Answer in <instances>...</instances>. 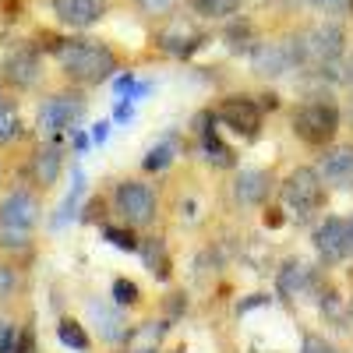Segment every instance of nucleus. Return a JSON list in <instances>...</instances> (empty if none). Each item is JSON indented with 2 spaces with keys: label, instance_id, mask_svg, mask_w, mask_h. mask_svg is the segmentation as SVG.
Here are the masks:
<instances>
[{
  "label": "nucleus",
  "instance_id": "1",
  "mask_svg": "<svg viewBox=\"0 0 353 353\" xmlns=\"http://www.w3.org/2000/svg\"><path fill=\"white\" fill-rule=\"evenodd\" d=\"M53 53H57V64L64 68V74L71 81H81V85L106 81L117 71V64H121L117 53L96 39H61L53 46Z\"/></svg>",
  "mask_w": 353,
  "mask_h": 353
},
{
  "label": "nucleus",
  "instance_id": "2",
  "mask_svg": "<svg viewBox=\"0 0 353 353\" xmlns=\"http://www.w3.org/2000/svg\"><path fill=\"white\" fill-rule=\"evenodd\" d=\"M39 223V201L32 191H11L0 201V248L21 251L32 241V230Z\"/></svg>",
  "mask_w": 353,
  "mask_h": 353
},
{
  "label": "nucleus",
  "instance_id": "3",
  "mask_svg": "<svg viewBox=\"0 0 353 353\" xmlns=\"http://www.w3.org/2000/svg\"><path fill=\"white\" fill-rule=\"evenodd\" d=\"M339 121H343V113L332 99H307L293 110V134L314 145V149H321V145H329L336 138Z\"/></svg>",
  "mask_w": 353,
  "mask_h": 353
},
{
  "label": "nucleus",
  "instance_id": "4",
  "mask_svg": "<svg viewBox=\"0 0 353 353\" xmlns=\"http://www.w3.org/2000/svg\"><path fill=\"white\" fill-rule=\"evenodd\" d=\"M283 198H286V205L293 212L311 216V212H318L321 205H325V181H321L318 170L301 166V170H293L283 181Z\"/></svg>",
  "mask_w": 353,
  "mask_h": 353
},
{
  "label": "nucleus",
  "instance_id": "5",
  "mask_svg": "<svg viewBox=\"0 0 353 353\" xmlns=\"http://www.w3.org/2000/svg\"><path fill=\"white\" fill-rule=\"evenodd\" d=\"M251 61H254V71H258V74L279 78V74H286L290 68L301 64L297 39H269V43H258V46L251 50Z\"/></svg>",
  "mask_w": 353,
  "mask_h": 353
},
{
  "label": "nucleus",
  "instance_id": "6",
  "mask_svg": "<svg viewBox=\"0 0 353 353\" xmlns=\"http://www.w3.org/2000/svg\"><path fill=\"white\" fill-rule=\"evenodd\" d=\"M117 212L131 226H149L156 219V194L141 181H124L117 188Z\"/></svg>",
  "mask_w": 353,
  "mask_h": 353
},
{
  "label": "nucleus",
  "instance_id": "7",
  "mask_svg": "<svg viewBox=\"0 0 353 353\" xmlns=\"http://www.w3.org/2000/svg\"><path fill=\"white\" fill-rule=\"evenodd\" d=\"M314 248L325 261H343L353 254V219L332 216L314 230Z\"/></svg>",
  "mask_w": 353,
  "mask_h": 353
},
{
  "label": "nucleus",
  "instance_id": "8",
  "mask_svg": "<svg viewBox=\"0 0 353 353\" xmlns=\"http://www.w3.org/2000/svg\"><path fill=\"white\" fill-rule=\"evenodd\" d=\"M205 39H209V36H205L194 21H188V18H170V21L159 28L156 46L166 50V53H173V57H191L194 50L205 46Z\"/></svg>",
  "mask_w": 353,
  "mask_h": 353
},
{
  "label": "nucleus",
  "instance_id": "9",
  "mask_svg": "<svg viewBox=\"0 0 353 353\" xmlns=\"http://www.w3.org/2000/svg\"><path fill=\"white\" fill-rule=\"evenodd\" d=\"M216 117H219L230 131H237L241 138H254L258 128H261V106H258L254 99H248V96H230V99H223L219 110H216Z\"/></svg>",
  "mask_w": 353,
  "mask_h": 353
},
{
  "label": "nucleus",
  "instance_id": "10",
  "mask_svg": "<svg viewBox=\"0 0 353 353\" xmlns=\"http://www.w3.org/2000/svg\"><path fill=\"white\" fill-rule=\"evenodd\" d=\"M81 113H85V103H81L78 96H53V99H46L43 110H39V131L53 138V134L74 128V124L81 121Z\"/></svg>",
  "mask_w": 353,
  "mask_h": 353
},
{
  "label": "nucleus",
  "instance_id": "11",
  "mask_svg": "<svg viewBox=\"0 0 353 353\" xmlns=\"http://www.w3.org/2000/svg\"><path fill=\"white\" fill-rule=\"evenodd\" d=\"M321 181L346 188V191L353 188V141L332 145V149L321 156Z\"/></svg>",
  "mask_w": 353,
  "mask_h": 353
},
{
  "label": "nucleus",
  "instance_id": "12",
  "mask_svg": "<svg viewBox=\"0 0 353 353\" xmlns=\"http://www.w3.org/2000/svg\"><path fill=\"white\" fill-rule=\"evenodd\" d=\"M53 11L71 28H88L103 18L106 0H53Z\"/></svg>",
  "mask_w": 353,
  "mask_h": 353
},
{
  "label": "nucleus",
  "instance_id": "13",
  "mask_svg": "<svg viewBox=\"0 0 353 353\" xmlns=\"http://www.w3.org/2000/svg\"><path fill=\"white\" fill-rule=\"evenodd\" d=\"M4 78L18 88H28L39 81V53L32 46H18L4 61Z\"/></svg>",
  "mask_w": 353,
  "mask_h": 353
},
{
  "label": "nucleus",
  "instance_id": "14",
  "mask_svg": "<svg viewBox=\"0 0 353 353\" xmlns=\"http://www.w3.org/2000/svg\"><path fill=\"white\" fill-rule=\"evenodd\" d=\"M233 191H237V201L244 205H261L272 191V176L265 170H244L237 176V184H233Z\"/></svg>",
  "mask_w": 353,
  "mask_h": 353
},
{
  "label": "nucleus",
  "instance_id": "15",
  "mask_svg": "<svg viewBox=\"0 0 353 353\" xmlns=\"http://www.w3.org/2000/svg\"><path fill=\"white\" fill-rule=\"evenodd\" d=\"M311 283H314V272L307 269L304 261H290L286 269L279 272V293H283V297H290V301L301 297L304 290H311Z\"/></svg>",
  "mask_w": 353,
  "mask_h": 353
},
{
  "label": "nucleus",
  "instance_id": "16",
  "mask_svg": "<svg viewBox=\"0 0 353 353\" xmlns=\"http://www.w3.org/2000/svg\"><path fill=\"white\" fill-rule=\"evenodd\" d=\"M198 131H201V149H205V156H209L212 166H219V170L237 166V156H233V149H230V145H226L212 128H198Z\"/></svg>",
  "mask_w": 353,
  "mask_h": 353
},
{
  "label": "nucleus",
  "instance_id": "17",
  "mask_svg": "<svg viewBox=\"0 0 353 353\" xmlns=\"http://www.w3.org/2000/svg\"><path fill=\"white\" fill-rule=\"evenodd\" d=\"M32 173H36V184H43V188L57 184V176H61V152L53 145L50 149H39L32 159Z\"/></svg>",
  "mask_w": 353,
  "mask_h": 353
},
{
  "label": "nucleus",
  "instance_id": "18",
  "mask_svg": "<svg viewBox=\"0 0 353 353\" xmlns=\"http://www.w3.org/2000/svg\"><path fill=\"white\" fill-rule=\"evenodd\" d=\"M244 0H191V8L201 14V18H230L241 11Z\"/></svg>",
  "mask_w": 353,
  "mask_h": 353
},
{
  "label": "nucleus",
  "instance_id": "19",
  "mask_svg": "<svg viewBox=\"0 0 353 353\" xmlns=\"http://www.w3.org/2000/svg\"><path fill=\"white\" fill-rule=\"evenodd\" d=\"M141 254H145V265H149V272H152V276H159V279H166V276H170L166 251H163V244H159L156 237L141 244Z\"/></svg>",
  "mask_w": 353,
  "mask_h": 353
},
{
  "label": "nucleus",
  "instance_id": "20",
  "mask_svg": "<svg viewBox=\"0 0 353 353\" xmlns=\"http://www.w3.org/2000/svg\"><path fill=\"white\" fill-rule=\"evenodd\" d=\"M21 134V117L11 103H0V145H11Z\"/></svg>",
  "mask_w": 353,
  "mask_h": 353
},
{
  "label": "nucleus",
  "instance_id": "21",
  "mask_svg": "<svg viewBox=\"0 0 353 353\" xmlns=\"http://www.w3.org/2000/svg\"><path fill=\"white\" fill-rule=\"evenodd\" d=\"M57 336H61V343L71 346V350H88V336H85V329L78 325V321H71V318H64L61 325H57Z\"/></svg>",
  "mask_w": 353,
  "mask_h": 353
},
{
  "label": "nucleus",
  "instance_id": "22",
  "mask_svg": "<svg viewBox=\"0 0 353 353\" xmlns=\"http://www.w3.org/2000/svg\"><path fill=\"white\" fill-rule=\"evenodd\" d=\"M226 43H230V50H237V53H244V50H254V36H251V25L248 21H237L226 32Z\"/></svg>",
  "mask_w": 353,
  "mask_h": 353
},
{
  "label": "nucleus",
  "instance_id": "23",
  "mask_svg": "<svg viewBox=\"0 0 353 353\" xmlns=\"http://www.w3.org/2000/svg\"><path fill=\"white\" fill-rule=\"evenodd\" d=\"M103 237L110 244H117L121 251H138V241H134V233L131 230H117V226H103Z\"/></svg>",
  "mask_w": 353,
  "mask_h": 353
},
{
  "label": "nucleus",
  "instance_id": "24",
  "mask_svg": "<svg viewBox=\"0 0 353 353\" xmlns=\"http://www.w3.org/2000/svg\"><path fill=\"white\" fill-rule=\"evenodd\" d=\"M113 301L121 304V307L138 304V286H134L131 279H117V283H113Z\"/></svg>",
  "mask_w": 353,
  "mask_h": 353
},
{
  "label": "nucleus",
  "instance_id": "25",
  "mask_svg": "<svg viewBox=\"0 0 353 353\" xmlns=\"http://www.w3.org/2000/svg\"><path fill=\"white\" fill-rule=\"evenodd\" d=\"M92 311H96V318H99V332H103L106 339H121V321H117V314L103 311L99 304H96Z\"/></svg>",
  "mask_w": 353,
  "mask_h": 353
},
{
  "label": "nucleus",
  "instance_id": "26",
  "mask_svg": "<svg viewBox=\"0 0 353 353\" xmlns=\"http://www.w3.org/2000/svg\"><path fill=\"white\" fill-rule=\"evenodd\" d=\"M170 159H173V149H170V145H156V149L145 156V170H166Z\"/></svg>",
  "mask_w": 353,
  "mask_h": 353
},
{
  "label": "nucleus",
  "instance_id": "27",
  "mask_svg": "<svg viewBox=\"0 0 353 353\" xmlns=\"http://www.w3.org/2000/svg\"><path fill=\"white\" fill-rule=\"evenodd\" d=\"M134 4H138L145 14H156V18H163V14H170V11L176 8V0H134Z\"/></svg>",
  "mask_w": 353,
  "mask_h": 353
},
{
  "label": "nucleus",
  "instance_id": "28",
  "mask_svg": "<svg viewBox=\"0 0 353 353\" xmlns=\"http://www.w3.org/2000/svg\"><path fill=\"white\" fill-rule=\"evenodd\" d=\"M14 286H18L14 269H11V265H0V301H8L11 293H14Z\"/></svg>",
  "mask_w": 353,
  "mask_h": 353
},
{
  "label": "nucleus",
  "instance_id": "29",
  "mask_svg": "<svg viewBox=\"0 0 353 353\" xmlns=\"http://www.w3.org/2000/svg\"><path fill=\"white\" fill-rule=\"evenodd\" d=\"M301 353H339V350H336L329 339H321V336H304Z\"/></svg>",
  "mask_w": 353,
  "mask_h": 353
},
{
  "label": "nucleus",
  "instance_id": "30",
  "mask_svg": "<svg viewBox=\"0 0 353 353\" xmlns=\"http://www.w3.org/2000/svg\"><path fill=\"white\" fill-rule=\"evenodd\" d=\"M81 198V173L74 176V188H71V194H68V201H64V209H61V223L64 219H71V212H74V201Z\"/></svg>",
  "mask_w": 353,
  "mask_h": 353
},
{
  "label": "nucleus",
  "instance_id": "31",
  "mask_svg": "<svg viewBox=\"0 0 353 353\" xmlns=\"http://www.w3.org/2000/svg\"><path fill=\"white\" fill-rule=\"evenodd\" d=\"M311 4H314L318 11H325V14H343V11H350V0H311Z\"/></svg>",
  "mask_w": 353,
  "mask_h": 353
},
{
  "label": "nucleus",
  "instance_id": "32",
  "mask_svg": "<svg viewBox=\"0 0 353 353\" xmlns=\"http://www.w3.org/2000/svg\"><path fill=\"white\" fill-rule=\"evenodd\" d=\"M11 353H36V336H32V329H25V332L18 336V343H14Z\"/></svg>",
  "mask_w": 353,
  "mask_h": 353
},
{
  "label": "nucleus",
  "instance_id": "33",
  "mask_svg": "<svg viewBox=\"0 0 353 353\" xmlns=\"http://www.w3.org/2000/svg\"><path fill=\"white\" fill-rule=\"evenodd\" d=\"M11 350H14V332L0 329V353H11Z\"/></svg>",
  "mask_w": 353,
  "mask_h": 353
},
{
  "label": "nucleus",
  "instance_id": "34",
  "mask_svg": "<svg viewBox=\"0 0 353 353\" xmlns=\"http://www.w3.org/2000/svg\"><path fill=\"white\" fill-rule=\"evenodd\" d=\"M106 134H110V124H96L92 138H96V141H106Z\"/></svg>",
  "mask_w": 353,
  "mask_h": 353
},
{
  "label": "nucleus",
  "instance_id": "35",
  "mask_svg": "<svg viewBox=\"0 0 353 353\" xmlns=\"http://www.w3.org/2000/svg\"><path fill=\"white\" fill-rule=\"evenodd\" d=\"M265 223H269V226H279V223H283V216H276V209H272L269 216H265Z\"/></svg>",
  "mask_w": 353,
  "mask_h": 353
},
{
  "label": "nucleus",
  "instance_id": "36",
  "mask_svg": "<svg viewBox=\"0 0 353 353\" xmlns=\"http://www.w3.org/2000/svg\"><path fill=\"white\" fill-rule=\"evenodd\" d=\"M346 121H350V128H353V99H350V106H346Z\"/></svg>",
  "mask_w": 353,
  "mask_h": 353
},
{
  "label": "nucleus",
  "instance_id": "37",
  "mask_svg": "<svg viewBox=\"0 0 353 353\" xmlns=\"http://www.w3.org/2000/svg\"><path fill=\"white\" fill-rule=\"evenodd\" d=\"M350 11H353V0H350Z\"/></svg>",
  "mask_w": 353,
  "mask_h": 353
},
{
  "label": "nucleus",
  "instance_id": "38",
  "mask_svg": "<svg viewBox=\"0 0 353 353\" xmlns=\"http://www.w3.org/2000/svg\"><path fill=\"white\" fill-rule=\"evenodd\" d=\"M350 311H353V304H350Z\"/></svg>",
  "mask_w": 353,
  "mask_h": 353
},
{
  "label": "nucleus",
  "instance_id": "39",
  "mask_svg": "<svg viewBox=\"0 0 353 353\" xmlns=\"http://www.w3.org/2000/svg\"><path fill=\"white\" fill-rule=\"evenodd\" d=\"M145 353H149V350H145Z\"/></svg>",
  "mask_w": 353,
  "mask_h": 353
}]
</instances>
